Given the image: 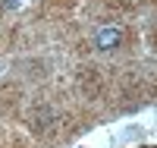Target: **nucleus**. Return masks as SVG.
Listing matches in <instances>:
<instances>
[{
	"label": "nucleus",
	"instance_id": "nucleus-1",
	"mask_svg": "<svg viewBox=\"0 0 157 148\" xmlns=\"http://www.w3.org/2000/svg\"><path fill=\"white\" fill-rule=\"evenodd\" d=\"M120 41H123V29L120 25H101L98 35H94V47H101V50L120 47Z\"/></svg>",
	"mask_w": 157,
	"mask_h": 148
}]
</instances>
